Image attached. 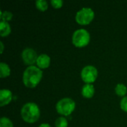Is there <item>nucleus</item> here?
<instances>
[{
	"mask_svg": "<svg viewBox=\"0 0 127 127\" xmlns=\"http://www.w3.org/2000/svg\"><path fill=\"white\" fill-rule=\"evenodd\" d=\"M0 45H1V53L3 52V49H4V45L2 42H0Z\"/></svg>",
	"mask_w": 127,
	"mask_h": 127,
	"instance_id": "21",
	"label": "nucleus"
},
{
	"mask_svg": "<svg viewBox=\"0 0 127 127\" xmlns=\"http://www.w3.org/2000/svg\"><path fill=\"white\" fill-rule=\"evenodd\" d=\"M51 4L55 8H60L63 6V0H51Z\"/></svg>",
	"mask_w": 127,
	"mask_h": 127,
	"instance_id": "19",
	"label": "nucleus"
},
{
	"mask_svg": "<svg viewBox=\"0 0 127 127\" xmlns=\"http://www.w3.org/2000/svg\"><path fill=\"white\" fill-rule=\"evenodd\" d=\"M35 4L36 7L42 11H45L48 8V3L45 0H37L36 1Z\"/></svg>",
	"mask_w": 127,
	"mask_h": 127,
	"instance_id": "15",
	"label": "nucleus"
},
{
	"mask_svg": "<svg viewBox=\"0 0 127 127\" xmlns=\"http://www.w3.org/2000/svg\"><path fill=\"white\" fill-rule=\"evenodd\" d=\"M82 95L86 98H91L93 97L94 94H95V87L93 85L89 84V83H86L85 84L83 88H82V91H81Z\"/></svg>",
	"mask_w": 127,
	"mask_h": 127,
	"instance_id": "10",
	"label": "nucleus"
},
{
	"mask_svg": "<svg viewBox=\"0 0 127 127\" xmlns=\"http://www.w3.org/2000/svg\"><path fill=\"white\" fill-rule=\"evenodd\" d=\"M120 106L122 110L127 112V96H125L122 98V100H121Z\"/></svg>",
	"mask_w": 127,
	"mask_h": 127,
	"instance_id": "18",
	"label": "nucleus"
},
{
	"mask_svg": "<svg viewBox=\"0 0 127 127\" xmlns=\"http://www.w3.org/2000/svg\"><path fill=\"white\" fill-rule=\"evenodd\" d=\"M0 16H1V21H4V22L9 21L13 17V14L10 11H7V10H4L3 12L1 11Z\"/></svg>",
	"mask_w": 127,
	"mask_h": 127,
	"instance_id": "16",
	"label": "nucleus"
},
{
	"mask_svg": "<svg viewBox=\"0 0 127 127\" xmlns=\"http://www.w3.org/2000/svg\"><path fill=\"white\" fill-rule=\"evenodd\" d=\"M10 74V68L7 64L4 63H0V77L4 78Z\"/></svg>",
	"mask_w": 127,
	"mask_h": 127,
	"instance_id": "12",
	"label": "nucleus"
},
{
	"mask_svg": "<svg viewBox=\"0 0 127 127\" xmlns=\"http://www.w3.org/2000/svg\"><path fill=\"white\" fill-rule=\"evenodd\" d=\"M68 121L64 117L57 118L55 121V127H67Z\"/></svg>",
	"mask_w": 127,
	"mask_h": 127,
	"instance_id": "14",
	"label": "nucleus"
},
{
	"mask_svg": "<svg viewBox=\"0 0 127 127\" xmlns=\"http://www.w3.org/2000/svg\"><path fill=\"white\" fill-rule=\"evenodd\" d=\"M90 41L89 33L83 28L76 30L72 35V42L78 48L86 46Z\"/></svg>",
	"mask_w": 127,
	"mask_h": 127,
	"instance_id": "4",
	"label": "nucleus"
},
{
	"mask_svg": "<svg viewBox=\"0 0 127 127\" xmlns=\"http://www.w3.org/2000/svg\"><path fill=\"white\" fill-rule=\"evenodd\" d=\"M0 127H13L12 121L6 118V117H2L0 119Z\"/></svg>",
	"mask_w": 127,
	"mask_h": 127,
	"instance_id": "17",
	"label": "nucleus"
},
{
	"mask_svg": "<svg viewBox=\"0 0 127 127\" xmlns=\"http://www.w3.org/2000/svg\"><path fill=\"white\" fill-rule=\"evenodd\" d=\"M37 57H37L36 52L31 48H26L22 52V60L27 65H31L33 63H36Z\"/></svg>",
	"mask_w": 127,
	"mask_h": 127,
	"instance_id": "7",
	"label": "nucleus"
},
{
	"mask_svg": "<svg viewBox=\"0 0 127 127\" xmlns=\"http://www.w3.org/2000/svg\"><path fill=\"white\" fill-rule=\"evenodd\" d=\"M115 90L116 94H117L118 96H121V97L125 96L127 92V86H126L124 84H123V83H118V84L116 86Z\"/></svg>",
	"mask_w": 127,
	"mask_h": 127,
	"instance_id": "13",
	"label": "nucleus"
},
{
	"mask_svg": "<svg viewBox=\"0 0 127 127\" xmlns=\"http://www.w3.org/2000/svg\"><path fill=\"white\" fill-rule=\"evenodd\" d=\"M42 77V71L38 67L34 65L28 66L24 71L22 81L25 86L33 88L39 83Z\"/></svg>",
	"mask_w": 127,
	"mask_h": 127,
	"instance_id": "1",
	"label": "nucleus"
},
{
	"mask_svg": "<svg viewBox=\"0 0 127 127\" xmlns=\"http://www.w3.org/2000/svg\"><path fill=\"white\" fill-rule=\"evenodd\" d=\"M11 31L10 26L7 22H0V35L1 36H7Z\"/></svg>",
	"mask_w": 127,
	"mask_h": 127,
	"instance_id": "11",
	"label": "nucleus"
},
{
	"mask_svg": "<svg viewBox=\"0 0 127 127\" xmlns=\"http://www.w3.org/2000/svg\"><path fill=\"white\" fill-rule=\"evenodd\" d=\"M95 16L93 10L90 7H83L78 10L75 16L76 22L80 25L89 24Z\"/></svg>",
	"mask_w": 127,
	"mask_h": 127,
	"instance_id": "5",
	"label": "nucleus"
},
{
	"mask_svg": "<svg viewBox=\"0 0 127 127\" xmlns=\"http://www.w3.org/2000/svg\"><path fill=\"white\" fill-rule=\"evenodd\" d=\"M97 77V70L93 65H86L81 71V78L86 83L95 81Z\"/></svg>",
	"mask_w": 127,
	"mask_h": 127,
	"instance_id": "6",
	"label": "nucleus"
},
{
	"mask_svg": "<svg viewBox=\"0 0 127 127\" xmlns=\"http://www.w3.org/2000/svg\"><path fill=\"white\" fill-rule=\"evenodd\" d=\"M39 127H51L49 124H42Z\"/></svg>",
	"mask_w": 127,
	"mask_h": 127,
	"instance_id": "20",
	"label": "nucleus"
},
{
	"mask_svg": "<svg viewBox=\"0 0 127 127\" xmlns=\"http://www.w3.org/2000/svg\"><path fill=\"white\" fill-rule=\"evenodd\" d=\"M12 92L8 89H1L0 91V106H4L8 104L12 100Z\"/></svg>",
	"mask_w": 127,
	"mask_h": 127,
	"instance_id": "8",
	"label": "nucleus"
},
{
	"mask_svg": "<svg viewBox=\"0 0 127 127\" xmlns=\"http://www.w3.org/2000/svg\"><path fill=\"white\" fill-rule=\"evenodd\" d=\"M51 58L45 54H42L38 56L36 60V65L39 68H46L49 66Z\"/></svg>",
	"mask_w": 127,
	"mask_h": 127,
	"instance_id": "9",
	"label": "nucleus"
},
{
	"mask_svg": "<svg viewBox=\"0 0 127 127\" xmlns=\"http://www.w3.org/2000/svg\"><path fill=\"white\" fill-rule=\"evenodd\" d=\"M75 102L68 97H65L60 100L56 105V109L60 115L68 116L74 110Z\"/></svg>",
	"mask_w": 127,
	"mask_h": 127,
	"instance_id": "3",
	"label": "nucleus"
},
{
	"mask_svg": "<svg viewBox=\"0 0 127 127\" xmlns=\"http://www.w3.org/2000/svg\"><path fill=\"white\" fill-rule=\"evenodd\" d=\"M21 115L25 122L32 124L39 119L40 115V110L36 103H27L22 106L21 109Z\"/></svg>",
	"mask_w": 127,
	"mask_h": 127,
	"instance_id": "2",
	"label": "nucleus"
}]
</instances>
